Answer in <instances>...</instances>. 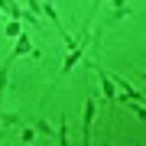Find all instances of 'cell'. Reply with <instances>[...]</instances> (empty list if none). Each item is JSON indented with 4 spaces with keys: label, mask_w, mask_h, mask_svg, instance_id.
I'll list each match as a JSON object with an SVG mask.
<instances>
[{
    "label": "cell",
    "mask_w": 146,
    "mask_h": 146,
    "mask_svg": "<svg viewBox=\"0 0 146 146\" xmlns=\"http://www.w3.org/2000/svg\"><path fill=\"white\" fill-rule=\"evenodd\" d=\"M23 33V20H10L7 23V36H20Z\"/></svg>",
    "instance_id": "cell-5"
},
{
    "label": "cell",
    "mask_w": 146,
    "mask_h": 146,
    "mask_svg": "<svg viewBox=\"0 0 146 146\" xmlns=\"http://www.w3.org/2000/svg\"><path fill=\"white\" fill-rule=\"evenodd\" d=\"M91 120H94V104L88 101V104H84V143L91 140Z\"/></svg>",
    "instance_id": "cell-3"
},
{
    "label": "cell",
    "mask_w": 146,
    "mask_h": 146,
    "mask_svg": "<svg viewBox=\"0 0 146 146\" xmlns=\"http://www.w3.org/2000/svg\"><path fill=\"white\" fill-rule=\"evenodd\" d=\"M23 55L42 58V55H39V49H33V39H29V33H20V36H16V46H13V52L7 55V58L13 62V58H23Z\"/></svg>",
    "instance_id": "cell-1"
},
{
    "label": "cell",
    "mask_w": 146,
    "mask_h": 146,
    "mask_svg": "<svg viewBox=\"0 0 146 146\" xmlns=\"http://www.w3.org/2000/svg\"><path fill=\"white\" fill-rule=\"evenodd\" d=\"M7 68H10V58L0 65V101H3V91H7Z\"/></svg>",
    "instance_id": "cell-4"
},
{
    "label": "cell",
    "mask_w": 146,
    "mask_h": 146,
    "mask_svg": "<svg viewBox=\"0 0 146 146\" xmlns=\"http://www.w3.org/2000/svg\"><path fill=\"white\" fill-rule=\"evenodd\" d=\"M98 78H101V88H104L107 104H114V81H110V78H107V72H101V68H98Z\"/></svg>",
    "instance_id": "cell-2"
},
{
    "label": "cell",
    "mask_w": 146,
    "mask_h": 146,
    "mask_svg": "<svg viewBox=\"0 0 146 146\" xmlns=\"http://www.w3.org/2000/svg\"><path fill=\"white\" fill-rule=\"evenodd\" d=\"M101 3H104V0H94V7H101Z\"/></svg>",
    "instance_id": "cell-6"
}]
</instances>
